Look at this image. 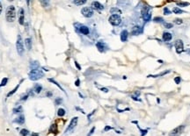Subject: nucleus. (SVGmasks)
<instances>
[{"instance_id":"f704fd0d","label":"nucleus","mask_w":190,"mask_h":136,"mask_svg":"<svg viewBox=\"0 0 190 136\" xmlns=\"http://www.w3.org/2000/svg\"><path fill=\"white\" fill-rule=\"evenodd\" d=\"M174 23L176 25H181L182 23H183V20H182L181 19H174Z\"/></svg>"},{"instance_id":"473e14b6","label":"nucleus","mask_w":190,"mask_h":136,"mask_svg":"<svg viewBox=\"0 0 190 136\" xmlns=\"http://www.w3.org/2000/svg\"><path fill=\"white\" fill-rule=\"evenodd\" d=\"M164 26H165V27H166V28H167V29L173 28V25L172 24V23H165V24H164Z\"/></svg>"},{"instance_id":"a878e982","label":"nucleus","mask_w":190,"mask_h":136,"mask_svg":"<svg viewBox=\"0 0 190 136\" xmlns=\"http://www.w3.org/2000/svg\"><path fill=\"white\" fill-rule=\"evenodd\" d=\"M86 3V0H74L73 4H75L76 5H83Z\"/></svg>"},{"instance_id":"2f4dec72","label":"nucleus","mask_w":190,"mask_h":136,"mask_svg":"<svg viewBox=\"0 0 190 136\" xmlns=\"http://www.w3.org/2000/svg\"><path fill=\"white\" fill-rule=\"evenodd\" d=\"M62 102V99L61 98H56V100H55V104L56 105H61Z\"/></svg>"},{"instance_id":"393cba45","label":"nucleus","mask_w":190,"mask_h":136,"mask_svg":"<svg viewBox=\"0 0 190 136\" xmlns=\"http://www.w3.org/2000/svg\"><path fill=\"white\" fill-rule=\"evenodd\" d=\"M65 113H66V112L63 108H59L58 109V111H57V115H58L59 117H63V116L65 115Z\"/></svg>"},{"instance_id":"20e7f679","label":"nucleus","mask_w":190,"mask_h":136,"mask_svg":"<svg viewBox=\"0 0 190 136\" xmlns=\"http://www.w3.org/2000/svg\"><path fill=\"white\" fill-rule=\"evenodd\" d=\"M16 48L17 51H18V54L19 55H22L25 51V47H24V43H23V41H22V38L20 35H18V39H17V42H16Z\"/></svg>"},{"instance_id":"39448f33","label":"nucleus","mask_w":190,"mask_h":136,"mask_svg":"<svg viewBox=\"0 0 190 136\" xmlns=\"http://www.w3.org/2000/svg\"><path fill=\"white\" fill-rule=\"evenodd\" d=\"M78 117L72 118L71 120V122H70V124H69V126H67V128H66L64 133H68L72 132V131L75 129V127L77 126V125H78Z\"/></svg>"},{"instance_id":"a211bd4d","label":"nucleus","mask_w":190,"mask_h":136,"mask_svg":"<svg viewBox=\"0 0 190 136\" xmlns=\"http://www.w3.org/2000/svg\"><path fill=\"white\" fill-rule=\"evenodd\" d=\"M25 45L27 47V50H31L32 49V39L31 38H27L25 40Z\"/></svg>"},{"instance_id":"ddd939ff","label":"nucleus","mask_w":190,"mask_h":136,"mask_svg":"<svg viewBox=\"0 0 190 136\" xmlns=\"http://www.w3.org/2000/svg\"><path fill=\"white\" fill-rule=\"evenodd\" d=\"M92 9L97 10V11H102V10H104L103 5H101L100 2H97V1H93V2H92Z\"/></svg>"},{"instance_id":"f8f14e48","label":"nucleus","mask_w":190,"mask_h":136,"mask_svg":"<svg viewBox=\"0 0 190 136\" xmlns=\"http://www.w3.org/2000/svg\"><path fill=\"white\" fill-rule=\"evenodd\" d=\"M19 23L22 26L25 23V11L23 8H20L19 10Z\"/></svg>"},{"instance_id":"4be33fe9","label":"nucleus","mask_w":190,"mask_h":136,"mask_svg":"<svg viewBox=\"0 0 190 136\" xmlns=\"http://www.w3.org/2000/svg\"><path fill=\"white\" fill-rule=\"evenodd\" d=\"M110 11H111V13H112V15L113 14H115V15H120V14H122V11L120 10V9H118V8H112L111 10H110Z\"/></svg>"},{"instance_id":"f257e3e1","label":"nucleus","mask_w":190,"mask_h":136,"mask_svg":"<svg viewBox=\"0 0 190 136\" xmlns=\"http://www.w3.org/2000/svg\"><path fill=\"white\" fill-rule=\"evenodd\" d=\"M28 76H29L30 80L37 81V80L43 77L44 73L43 71L40 69V68H34V69H31V71L28 73Z\"/></svg>"},{"instance_id":"1a4fd4ad","label":"nucleus","mask_w":190,"mask_h":136,"mask_svg":"<svg viewBox=\"0 0 190 136\" xmlns=\"http://www.w3.org/2000/svg\"><path fill=\"white\" fill-rule=\"evenodd\" d=\"M174 47H175V50H176V52L178 54L182 53L183 50H184V45H183V41L181 40H177L175 41Z\"/></svg>"},{"instance_id":"bb28decb","label":"nucleus","mask_w":190,"mask_h":136,"mask_svg":"<svg viewBox=\"0 0 190 136\" xmlns=\"http://www.w3.org/2000/svg\"><path fill=\"white\" fill-rule=\"evenodd\" d=\"M19 85H20V84H17V86H16V87L14 88L13 90H11V91H10V92H9L8 94H7V98H9V97H11V95H13L14 93L16 92L17 90H18V89H19Z\"/></svg>"},{"instance_id":"37998d69","label":"nucleus","mask_w":190,"mask_h":136,"mask_svg":"<svg viewBox=\"0 0 190 136\" xmlns=\"http://www.w3.org/2000/svg\"><path fill=\"white\" fill-rule=\"evenodd\" d=\"M27 98H28V95H25V96H23V97H22V98H21V101L27 100Z\"/></svg>"},{"instance_id":"cd10ccee","label":"nucleus","mask_w":190,"mask_h":136,"mask_svg":"<svg viewBox=\"0 0 190 136\" xmlns=\"http://www.w3.org/2000/svg\"><path fill=\"white\" fill-rule=\"evenodd\" d=\"M169 72H170V70H166L165 71V72H162V73H159L158 75H155V76H148V77H158V76H165V75H166V74H168Z\"/></svg>"},{"instance_id":"b1692460","label":"nucleus","mask_w":190,"mask_h":136,"mask_svg":"<svg viewBox=\"0 0 190 136\" xmlns=\"http://www.w3.org/2000/svg\"><path fill=\"white\" fill-rule=\"evenodd\" d=\"M34 91H35V93H37V94H39V93L41 92V90H42V87H41V84H37L34 85Z\"/></svg>"},{"instance_id":"6ab92c4d","label":"nucleus","mask_w":190,"mask_h":136,"mask_svg":"<svg viewBox=\"0 0 190 136\" xmlns=\"http://www.w3.org/2000/svg\"><path fill=\"white\" fill-rule=\"evenodd\" d=\"M49 133H52L56 134L57 133V126L56 124H52L50 126V127H49Z\"/></svg>"},{"instance_id":"7c9ffc66","label":"nucleus","mask_w":190,"mask_h":136,"mask_svg":"<svg viewBox=\"0 0 190 136\" xmlns=\"http://www.w3.org/2000/svg\"><path fill=\"white\" fill-rule=\"evenodd\" d=\"M7 82H8V78H7V77H5V78L2 79V81H1V84H0V87L6 86V84H7Z\"/></svg>"},{"instance_id":"c85d7f7f","label":"nucleus","mask_w":190,"mask_h":136,"mask_svg":"<svg viewBox=\"0 0 190 136\" xmlns=\"http://www.w3.org/2000/svg\"><path fill=\"white\" fill-rule=\"evenodd\" d=\"M176 5L179 7H185V6L189 5V3H187V2H176Z\"/></svg>"},{"instance_id":"72a5a7b5","label":"nucleus","mask_w":190,"mask_h":136,"mask_svg":"<svg viewBox=\"0 0 190 136\" xmlns=\"http://www.w3.org/2000/svg\"><path fill=\"white\" fill-rule=\"evenodd\" d=\"M171 12L172 11H170L167 7H165V8H164V14H165V15H169V14H171Z\"/></svg>"},{"instance_id":"49530a36","label":"nucleus","mask_w":190,"mask_h":136,"mask_svg":"<svg viewBox=\"0 0 190 136\" xmlns=\"http://www.w3.org/2000/svg\"><path fill=\"white\" fill-rule=\"evenodd\" d=\"M2 10H3V6H2V4H1V2H0V14H1V12H2Z\"/></svg>"},{"instance_id":"79ce46f5","label":"nucleus","mask_w":190,"mask_h":136,"mask_svg":"<svg viewBox=\"0 0 190 136\" xmlns=\"http://www.w3.org/2000/svg\"><path fill=\"white\" fill-rule=\"evenodd\" d=\"M75 65H76L77 68H78V70H81V67H80V65L78 64V62H75Z\"/></svg>"},{"instance_id":"f3484780","label":"nucleus","mask_w":190,"mask_h":136,"mask_svg":"<svg viewBox=\"0 0 190 136\" xmlns=\"http://www.w3.org/2000/svg\"><path fill=\"white\" fill-rule=\"evenodd\" d=\"M14 122L17 123V124H19V125H23V124L25 123V116L24 115L20 114L19 117L17 118V119H15Z\"/></svg>"},{"instance_id":"de8ad7c7","label":"nucleus","mask_w":190,"mask_h":136,"mask_svg":"<svg viewBox=\"0 0 190 136\" xmlns=\"http://www.w3.org/2000/svg\"><path fill=\"white\" fill-rule=\"evenodd\" d=\"M31 136H40V135H39V133H33Z\"/></svg>"},{"instance_id":"6e6552de","label":"nucleus","mask_w":190,"mask_h":136,"mask_svg":"<svg viewBox=\"0 0 190 136\" xmlns=\"http://www.w3.org/2000/svg\"><path fill=\"white\" fill-rule=\"evenodd\" d=\"M81 13L85 18H91L93 15V10L91 7H84L81 10Z\"/></svg>"},{"instance_id":"f03ea898","label":"nucleus","mask_w":190,"mask_h":136,"mask_svg":"<svg viewBox=\"0 0 190 136\" xmlns=\"http://www.w3.org/2000/svg\"><path fill=\"white\" fill-rule=\"evenodd\" d=\"M6 19L7 22H13L16 19V10L13 5H10L7 7L6 12Z\"/></svg>"},{"instance_id":"4c0bfd02","label":"nucleus","mask_w":190,"mask_h":136,"mask_svg":"<svg viewBox=\"0 0 190 136\" xmlns=\"http://www.w3.org/2000/svg\"><path fill=\"white\" fill-rule=\"evenodd\" d=\"M95 131V126H92V128L90 130V132L88 133V134H87V136H92V134H93V133H94Z\"/></svg>"},{"instance_id":"2eb2a0df","label":"nucleus","mask_w":190,"mask_h":136,"mask_svg":"<svg viewBox=\"0 0 190 136\" xmlns=\"http://www.w3.org/2000/svg\"><path fill=\"white\" fill-rule=\"evenodd\" d=\"M128 36H129V33L127 30H123L122 31V33L120 34V37H121V41L122 42H126L128 41Z\"/></svg>"},{"instance_id":"0eeeda50","label":"nucleus","mask_w":190,"mask_h":136,"mask_svg":"<svg viewBox=\"0 0 190 136\" xmlns=\"http://www.w3.org/2000/svg\"><path fill=\"white\" fill-rule=\"evenodd\" d=\"M185 130V126L184 125H181V126H177L176 128H174L173 130L170 132L169 133V135L170 136H179Z\"/></svg>"},{"instance_id":"a18cd8bd","label":"nucleus","mask_w":190,"mask_h":136,"mask_svg":"<svg viewBox=\"0 0 190 136\" xmlns=\"http://www.w3.org/2000/svg\"><path fill=\"white\" fill-rule=\"evenodd\" d=\"M101 90H102V91H104V92H108V89H106V88H101Z\"/></svg>"},{"instance_id":"aec40b11","label":"nucleus","mask_w":190,"mask_h":136,"mask_svg":"<svg viewBox=\"0 0 190 136\" xmlns=\"http://www.w3.org/2000/svg\"><path fill=\"white\" fill-rule=\"evenodd\" d=\"M49 82H50V83H52V84H56V85L57 87L59 88V89H60V90H62V91H63V92H64V93H66V92H65V90H63V88H62V86H61V85H60V84H58V83H57V82H56V81H55L54 79H52V78H49Z\"/></svg>"},{"instance_id":"423d86ee","label":"nucleus","mask_w":190,"mask_h":136,"mask_svg":"<svg viewBox=\"0 0 190 136\" xmlns=\"http://www.w3.org/2000/svg\"><path fill=\"white\" fill-rule=\"evenodd\" d=\"M108 21H109V23L112 25V26H119V25L122 23V18H121V16H120V15H115V14H113V15H111V16L109 17Z\"/></svg>"},{"instance_id":"9d476101","label":"nucleus","mask_w":190,"mask_h":136,"mask_svg":"<svg viewBox=\"0 0 190 136\" xmlns=\"http://www.w3.org/2000/svg\"><path fill=\"white\" fill-rule=\"evenodd\" d=\"M96 47H97V48H98V50L100 52H101V53H103V52H105L107 49V46H106V44L105 43V42H103V41H98L97 43H96Z\"/></svg>"},{"instance_id":"e433bc0d","label":"nucleus","mask_w":190,"mask_h":136,"mask_svg":"<svg viewBox=\"0 0 190 136\" xmlns=\"http://www.w3.org/2000/svg\"><path fill=\"white\" fill-rule=\"evenodd\" d=\"M112 129H114V127H112L110 126H106L105 127H104V132H107L109 130H112Z\"/></svg>"},{"instance_id":"a19ab883","label":"nucleus","mask_w":190,"mask_h":136,"mask_svg":"<svg viewBox=\"0 0 190 136\" xmlns=\"http://www.w3.org/2000/svg\"><path fill=\"white\" fill-rule=\"evenodd\" d=\"M75 85H76L77 87H78L79 85H80V80L79 79H77L76 82H75Z\"/></svg>"},{"instance_id":"c756f323","label":"nucleus","mask_w":190,"mask_h":136,"mask_svg":"<svg viewBox=\"0 0 190 136\" xmlns=\"http://www.w3.org/2000/svg\"><path fill=\"white\" fill-rule=\"evenodd\" d=\"M175 14H180V13H183V11H182L181 9H179V7H174L173 10Z\"/></svg>"},{"instance_id":"9b49d317","label":"nucleus","mask_w":190,"mask_h":136,"mask_svg":"<svg viewBox=\"0 0 190 136\" xmlns=\"http://www.w3.org/2000/svg\"><path fill=\"white\" fill-rule=\"evenodd\" d=\"M143 32H144V30H143L142 27L138 26H134L133 28H132L131 34L134 36H137V35H139V34L143 33Z\"/></svg>"},{"instance_id":"412c9836","label":"nucleus","mask_w":190,"mask_h":136,"mask_svg":"<svg viewBox=\"0 0 190 136\" xmlns=\"http://www.w3.org/2000/svg\"><path fill=\"white\" fill-rule=\"evenodd\" d=\"M22 111H23V109H22V106L19 105L18 107H15V108H13V110H12V112H13L14 114H19V113H21Z\"/></svg>"},{"instance_id":"7ed1b4c3","label":"nucleus","mask_w":190,"mask_h":136,"mask_svg":"<svg viewBox=\"0 0 190 136\" xmlns=\"http://www.w3.org/2000/svg\"><path fill=\"white\" fill-rule=\"evenodd\" d=\"M142 18L145 22H149L151 19V9L149 6H144L142 8Z\"/></svg>"},{"instance_id":"4468645a","label":"nucleus","mask_w":190,"mask_h":136,"mask_svg":"<svg viewBox=\"0 0 190 136\" xmlns=\"http://www.w3.org/2000/svg\"><path fill=\"white\" fill-rule=\"evenodd\" d=\"M78 31H79V33H82V34H84V35H88L90 33L89 27L86 26H80Z\"/></svg>"},{"instance_id":"5701e85b","label":"nucleus","mask_w":190,"mask_h":136,"mask_svg":"<svg viewBox=\"0 0 190 136\" xmlns=\"http://www.w3.org/2000/svg\"><path fill=\"white\" fill-rule=\"evenodd\" d=\"M19 134L20 136H27L29 134V131L27 130V128H22L21 130L19 131Z\"/></svg>"},{"instance_id":"c03bdc74","label":"nucleus","mask_w":190,"mask_h":136,"mask_svg":"<svg viewBox=\"0 0 190 136\" xmlns=\"http://www.w3.org/2000/svg\"><path fill=\"white\" fill-rule=\"evenodd\" d=\"M147 133V130H141V135L142 136H144Z\"/></svg>"},{"instance_id":"c9c22d12","label":"nucleus","mask_w":190,"mask_h":136,"mask_svg":"<svg viewBox=\"0 0 190 136\" xmlns=\"http://www.w3.org/2000/svg\"><path fill=\"white\" fill-rule=\"evenodd\" d=\"M154 21L157 22V23H159V22H163L164 19H162V18H160V17H156L154 19Z\"/></svg>"},{"instance_id":"ea45409f","label":"nucleus","mask_w":190,"mask_h":136,"mask_svg":"<svg viewBox=\"0 0 190 136\" xmlns=\"http://www.w3.org/2000/svg\"><path fill=\"white\" fill-rule=\"evenodd\" d=\"M95 112H96V109H95V110H93V111H92V112H91V113H90V114H88V115H87V118H88V120H90V119H91V117H92V115L94 114V113H95Z\"/></svg>"},{"instance_id":"58836bf2","label":"nucleus","mask_w":190,"mask_h":136,"mask_svg":"<svg viewBox=\"0 0 190 136\" xmlns=\"http://www.w3.org/2000/svg\"><path fill=\"white\" fill-rule=\"evenodd\" d=\"M180 81H181V79H180V77H179V76H177V77H175V78H174V82L176 83L177 84H179V83H180Z\"/></svg>"},{"instance_id":"dca6fc26","label":"nucleus","mask_w":190,"mask_h":136,"mask_svg":"<svg viewBox=\"0 0 190 136\" xmlns=\"http://www.w3.org/2000/svg\"><path fill=\"white\" fill-rule=\"evenodd\" d=\"M162 39H163L164 41H170L173 39V35H172V33L165 32L162 35Z\"/></svg>"}]
</instances>
